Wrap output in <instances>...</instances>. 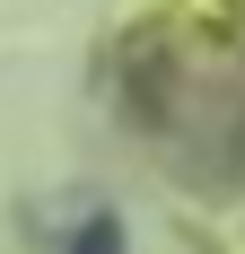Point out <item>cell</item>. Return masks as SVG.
<instances>
[{
    "label": "cell",
    "mask_w": 245,
    "mask_h": 254,
    "mask_svg": "<svg viewBox=\"0 0 245 254\" xmlns=\"http://www.w3.org/2000/svg\"><path fill=\"white\" fill-rule=\"evenodd\" d=\"M70 254H122V237H114V219H97V228H79V246Z\"/></svg>",
    "instance_id": "obj_1"
}]
</instances>
